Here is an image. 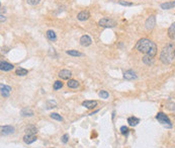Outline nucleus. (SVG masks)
I'll use <instances>...</instances> for the list:
<instances>
[{"instance_id":"30","label":"nucleus","mask_w":175,"mask_h":148,"mask_svg":"<svg viewBox=\"0 0 175 148\" xmlns=\"http://www.w3.org/2000/svg\"><path fill=\"white\" fill-rule=\"evenodd\" d=\"M26 2H28V4L34 6V5H38V3L41 2V0H26Z\"/></svg>"},{"instance_id":"20","label":"nucleus","mask_w":175,"mask_h":148,"mask_svg":"<svg viewBox=\"0 0 175 148\" xmlns=\"http://www.w3.org/2000/svg\"><path fill=\"white\" fill-rule=\"evenodd\" d=\"M143 62L146 65H148V66H151V65L154 64V57H150L148 55H145L143 57Z\"/></svg>"},{"instance_id":"10","label":"nucleus","mask_w":175,"mask_h":148,"mask_svg":"<svg viewBox=\"0 0 175 148\" xmlns=\"http://www.w3.org/2000/svg\"><path fill=\"white\" fill-rule=\"evenodd\" d=\"M91 43H92L91 38L89 36H87V34H84V36H82L80 38V44L83 47H88V46L91 45Z\"/></svg>"},{"instance_id":"21","label":"nucleus","mask_w":175,"mask_h":148,"mask_svg":"<svg viewBox=\"0 0 175 148\" xmlns=\"http://www.w3.org/2000/svg\"><path fill=\"white\" fill-rule=\"evenodd\" d=\"M46 34H47V38L50 40V41L54 42V41H56V40H57V34H56V32H54V30H49Z\"/></svg>"},{"instance_id":"25","label":"nucleus","mask_w":175,"mask_h":148,"mask_svg":"<svg viewBox=\"0 0 175 148\" xmlns=\"http://www.w3.org/2000/svg\"><path fill=\"white\" fill-rule=\"evenodd\" d=\"M46 107H47V109H54V107H57V103L55 101H48L47 103H46Z\"/></svg>"},{"instance_id":"24","label":"nucleus","mask_w":175,"mask_h":148,"mask_svg":"<svg viewBox=\"0 0 175 148\" xmlns=\"http://www.w3.org/2000/svg\"><path fill=\"white\" fill-rule=\"evenodd\" d=\"M28 73V71L24 68H17L16 70H15V74L18 76H26Z\"/></svg>"},{"instance_id":"11","label":"nucleus","mask_w":175,"mask_h":148,"mask_svg":"<svg viewBox=\"0 0 175 148\" xmlns=\"http://www.w3.org/2000/svg\"><path fill=\"white\" fill-rule=\"evenodd\" d=\"M13 68H14V66H13L12 64H10V63L5 62V61H1V62H0V69H1V71L7 72V71L12 70Z\"/></svg>"},{"instance_id":"34","label":"nucleus","mask_w":175,"mask_h":148,"mask_svg":"<svg viewBox=\"0 0 175 148\" xmlns=\"http://www.w3.org/2000/svg\"><path fill=\"white\" fill-rule=\"evenodd\" d=\"M1 24H3V22H5V20H6V18H5V16L3 14H1Z\"/></svg>"},{"instance_id":"23","label":"nucleus","mask_w":175,"mask_h":148,"mask_svg":"<svg viewBox=\"0 0 175 148\" xmlns=\"http://www.w3.org/2000/svg\"><path fill=\"white\" fill-rule=\"evenodd\" d=\"M66 54L70 55V56H73V57H80V56H83V54L80 53V52L76 51V50H68L66 51Z\"/></svg>"},{"instance_id":"7","label":"nucleus","mask_w":175,"mask_h":148,"mask_svg":"<svg viewBox=\"0 0 175 148\" xmlns=\"http://www.w3.org/2000/svg\"><path fill=\"white\" fill-rule=\"evenodd\" d=\"M0 90H1V95H2V97H8L9 95H10V92L11 90H12V88L10 87V86L8 85H4V84H0Z\"/></svg>"},{"instance_id":"19","label":"nucleus","mask_w":175,"mask_h":148,"mask_svg":"<svg viewBox=\"0 0 175 148\" xmlns=\"http://www.w3.org/2000/svg\"><path fill=\"white\" fill-rule=\"evenodd\" d=\"M128 123L131 127H135L140 123V119L136 118V117H130L128 118Z\"/></svg>"},{"instance_id":"16","label":"nucleus","mask_w":175,"mask_h":148,"mask_svg":"<svg viewBox=\"0 0 175 148\" xmlns=\"http://www.w3.org/2000/svg\"><path fill=\"white\" fill-rule=\"evenodd\" d=\"M36 135H28V134H26V135L24 136V141L26 142V144H32L34 143V142L36 141Z\"/></svg>"},{"instance_id":"15","label":"nucleus","mask_w":175,"mask_h":148,"mask_svg":"<svg viewBox=\"0 0 175 148\" xmlns=\"http://www.w3.org/2000/svg\"><path fill=\"white\" fill-rule=\"evenodd\" d=\"M20 115H22V117H32L34 115V113L32 109H30V107H24V109H22V111H20Z\"/></svg>"},{"instance_id":"1","label":"nucleus","mask_w":175,"mask_h":148,"mask_svg":"<svg viewBox=\"0 0 175 148\" xmlns=\"http://www.w3.org/2000/svg\"><path fill=\"white\" fill-rule=\"evenodd\" d=\"M136 49L140 52L143 53L145 55H148L150 57H155V55L157 54V46L156 44L152 42L149 39H141L136 45Z\"/></svg>"},{"instance_id":"35","label":"nucleus","mask_w":175,"mask_h":148,"mask_svg":"<svg viewBox=\"0 0 175 148\" xmlns=\"http://www.w3.org/2000/svg\"><path fill=\"white\" fill-rule=\"evenodd\" d=\"M174 57H175V49H174Z\"/></svg>"},{"instance_id":"2","label":"nucleus","mask_w":175,"mask_h":148,"mask_svg":"<svg viewBox=\"0 0 175 148\" xmlns=\"http://www.w3.org/2000/svg\"><path fill=\"white\" fill-rule=\"evenodd\" d=\"M173 58H174V46L173 44H168L161 51L160 60L163 64L168 65L173 61Z\"/></svg>"},{"instance_id":"5","label":"nucleus","mask_w":175,"mask_h":148,"mask_svg":"<svg viewBox=\"0 0 175 148\" xmlns=\"http://www.w3.org/2000/svg\"><path fill=\"white\" fill-rule=\"evenodd\" d=\"M156 26V16L155 15H150L145 22V26L147 30H152Z\"/></svg>"},{"instance_id":"4","label":"nucleus","mask_w":175,"mask_h":148,"mask_svg":"<svg viewBox=\"0 0 175 148\" xmlns=\"http://www.w3.org/2000/svg\"><path fill=\"white\" fill-rule=\"evenodd\" d=\"M98 26H101V28H114L116 26V22L113 20H110V18H101L98 22Z\"/></svg>"},{"instance_id":"28","label":"nucleus","mask_w":175,"mask_h":148,"mask_svg":"<svg viewBox=\"0 0 175 148\" xmlns=\"http://www.w3.org/2000/svg\"><path fill=\"white\" fill-rule=\"evenodd\" d=\"M98 95L101 97V99H108V97H109V93L106 91V90H101V91H99Z\"/></svg>"},{"instance_id":"13","label":"nucleus","mask_w":175,"mask_h":148,"mask_svg":"<svg viewBox=\"0 0 175 148\" xmlns=\"http://www.w3.org/2000/svg\"><path fill=\"white\" fill-rule=\"evenodd\" d=\"M24 132L28 135H36L38 133V128L36 126H34V125H30V126H28L24 129Z\"/></svg>"},{"instance_id":"26","label":"nucleus","mask_w":175,"mask_h":148,"mask_svg":"<svg viewBox=\"0 0 175 148\" xmlns=\"http://www.w3.org/2000/svg\"><path fill=\"white\" fill-rule=\"evenodd\" d=\"M50 117H51L53 120H57V121H59V122H62L63 121V118L61 117V115L57 114V113H52V114L50 115Z\"/></svg>"},{"instance_id":"27","label":"nucleus","mask_w":175,"mask_h":148,"mask_svg":"<svg viewBox=\"0 0 175 148\" xmlns=\"http://www.w3.org/2000/svg\"><path fill=\"white\" fill-rule=\"evenodd\" d=\"M63 87V82L60 81V80H57V81L54 82V85H53V88L55 90H58V89H61Z\"/></svg>"},{"instance_id":"29","label":"nucleus","mask_w":175,"mask_h":148,"mask_svg":"<svg viewBox=\"0 0 175 148\" xmlns=\"http://www.w3.org/2000/svg\"><path fill=\"white\" fill-rule=\"evenodd\" d=\"M166 107L168 109H170V111H174L175 109V103H172V101H168V103H166Z\"/></svg>"},{"instance_id":"3","label":"nucleus","mask_w":175,"mask_h":148,"mask_svg":"<svg viewBox=\"0 0 175 148\" xmlns=\"http://www.w3.org/2000/svg\"><path fill=\"white\" fill-rule=\"evenodd\" d=\"M156 120H158V122H160L162 125H165V126L167 125L169 128H171V127H172V124H171L170 119H169L168 116H166L164 113H162V112L158 113V114L156 115Z\"/></svg>"},{"instance_id":"9","label":"nucleus","mask_w":175,"mask_h":148,"mask_svg":"<svg viewBox=\"0 0 175 148\" xmlns=\"http://www.w3.org/2000/svg\"><path fill=\"white\" fill-rule=\"evenodd\" d=\"M58 76L61 78V79H64V80H69L70 77L72 76V73H71L70 70H67V69H63L59 72Z\"/></svg>"},{"instance_id":"17","label":"nucleus","mask_w":175,"mask_h":148,"mask_svg":"<svg viewBox=\"0 0 175 148\" xmlns=\"http://www.w3.org/2000/svg\"><path fill=\"white\" fill-rule=\"evenodd\" d=\"M168 36L171 40H175V22H173L168 28Z\"/></svg>"},{"instance_id":"32","label":"nucleus","mask_w":175,"mask_h":148,"mask_svg":"<svg viewBox=\"0 0 175 148\" xmlns=\"http://www.w3.org/2000/svg\"><path fill=\"white\" fill-rule=\"evenodd\" d=\"M118 3H120V5H124V6H132L133 5L132 2H127V1H122V0L118 1Z\"/></svg>"},{"instance_id":"8","label":"nucleus","mask_w":175,"mask_h":148,"mask_svg":"<svg viewBox=\"0 0 175 148\" xmlns=\"http://www.w3.org/2000/svg\"><path fill=\"white\" fill-rule=\"evenodd\" d=\"M1 130V135H10V134L14 133V127L12 126H1L0 128Z\"/></svg>"},{"instance_id":"18","label":"nucleus","mask_w":175,"mask_h":148,"mask_svg":"<svg viewBox=\"0 0 175 148\" xmlns=\"http://www.w3.org/2000/svg\"><path fill=\"white\" fill-rule=\"evenodd\" d=\"M175 6V1H171V2H165V3H162L160 5V7L164 10H168V9H171Z\"/></svg>"},{"instance_id":"31","label":"nucleus","mask_w":175,"mask_h":148,"mask_svg":"<svg viewBox=\"0 0 175 148\" xmlns=\"http://www.w3.org/2000/svg\"><path fill=\"white\" fill-rule=\"evenodd\" d=\"M120 133L122 134V135H127V134L129 133V128L127 126H122L120 127Z\"/></svg>"},{"instance_id":"33","label":"nucleus","mask_w":175,"mask_h":148,"mask_svg":"<svg viewBox=\"0 0 175 148\" xmlns=\"http://www.w3.org/2000/svg\"><path fill=\"white\" fill-rule=\"evenodd\" d=\"M68 140H69V135L68 134H64V135L62 136V142L64 144H66L67 142H68Z\"/></svg>"},{"instance_id":"6","label":"nucleus","mask_w":175,"mask_h":148,"mask_svg":"<svg viewBox=\"0 0 175 148\" xmlns=\"http://www.w3.org/2000/svg\"><path fill=\"white\" fill-rule=\"evenodd\" d=\"M124 78L126 80H129V81H132V80L137 79L138 76L134 70H131L130 69V70H127L126 72L124 73Z\"/></svg>"},{"instance_id":"22","label":"nucleus","mask_w":175,"mask_h":148,"mask_svg":"<svg viewBox=\"0 0 175 148\" xmlns=\"http://www.w3.org/2000/svg\"><path fill=\"white\" fill-rule=\"evenodd\" d=\"M67 85H68V87H70V88H77L79 86V82L74 79H69L68 82H67Z\"/></svg>"},{"instance_id":"12","label":"nucleus","mask_w":175,"mask_h":148,"mask_svg":"<svg viewBox=\"0 0 175 148\" xmlns=\"http://www.w3.org/2000/svg\"><path fill=\"white\" fill-rule=\"evenodd\" d=\"M89 17H90L89 11L84 10V11H81V12L78 13V15H77V20H80V22H84V20H87Z\"/></svg>"},{"instance_id":"14","label":"nucleus","mask_w":175,"mask_h":148,"mask_svg":"<svg viewBox=\"0 0 175 148\" xmlns=\"http://www.w3.org/2000/svg\"><path fill=\"white\" fill-rule=\"evenodd\" d=\"M82 105L83 107H85L86 109H94V107L97 105V101H84L83 103H82Z\"/></svg>"}]
</instances>
